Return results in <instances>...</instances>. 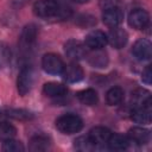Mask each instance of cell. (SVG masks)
<instances>
[{
	"label": "cell",
	"instance_id": "cell-1",
	"mask_svg": "<svg viewBox=\"0 0 152 152\" xmlns=\"http://www.w3.org/2000/svg\"><path fill=\"white\" fill-rule=\"evenodd\" d=\"M83 121L76 114H64L56 120V128L64 134H74L82 129Z\"/></svg>",
	"mask_w": 152,
	"mask_h": 152
},
{
	"label": "cell",
	"instance_id": "cell-2",
	"mask_svg": "<svg viewBox=\"0 0 152 152\" xmlns=\"http://www.w3.org/2000/svg\"><path fill=\"white\" fill-rule=\"evenodd\" d=\"M34 82V70L31 65H24L20 69L17 80V89L20 96H25L32 89Z\"/></svg>",
	"mask_w": 152,
	"mask_h": 152
},
{
	"label": "cell",
	"instance_id": "cell-3",
	"mask_svg": "<svg viewBox=\"0 0 152 152\" xmlns=\"http://www.w3.org/2000/svg\"><path fill=\"white\" fill-rule=\"evenodd\" d=\"M59 4L55 0H38L33 5V12L37 17L50 19V18H57V14L59 12Z\"/></svg>",
	"mask_w": 152,
	"mask_h": 152
},
{
	"label": "cell",
	"instance_id": "cell-4",
	"mask_svg": "<svg viewBox=\"0 0 152 152\" xmlns=\"http://www.w3.org/2000/svg\"><path fill=\"white\" fill-rule=\"evenodd\" d=\"M42 66L45 72H48L50 75H58V74L63 72L64 62L56 53H46L43 56Z\"/></svg>",
	"mask_w": 152,
	"mask_h": 152
},
{
	"label": "cell",
	"instance_id": "cell-5",
	"mask_svg": "<svg viewBox=\"0 0 152 152\" xmlns=\"http://www.w3.org/2000/svg\"><path fill=\"white\" fill-rule=\"evenodd\" d=\"M37 33H38L37 26L33 24H28L23 28L19 37V48L21 52H27L32 49L37 38Z\"/></svg>",
	"mask_w": 152,
	"mask_h": 152
},
{
	"label": "cell",
	"instance_id": "cell-6",
	"mask_svg": "<svg viewBox=\"0 0 152 152\" xmlns=\"http://www.w3.org/2000/svg\"><path fill=\"white\" fill-rule=\"evenodd\" d=\"M64 51L65 55L72 59V61H80L83 59L87 56V49H86V44H83L82 42L77 40V39H70L64 44Z\"/></svg>",
	"mask_w": 152,
	"mask_h": 152
},
{
	"label": "cell",
	"instance_id": "cell-7",
	"mask_svg": "<svg viewBox=\"0 0 152 152\" xmlns=\"http://www.w3.org/2000/svg\"><path fill=\"white\" fill-rule=\"evenodd\" d=\"M150 23L148 13L142 8H135L128 14V24L135 30L145 28Z\"/></svg>",
	"mask_w": 152,
	"mask_h": 152
},
{
	"label": "cell",
	"instance_id": "cell-8",
	"mask_svg": "<svg viewBox=\"0 0 152 152\" xmlns=\"http://www.w3.org/2000/svg\"><path fill=\"white\" fill-rule=\"evenodd\" d=\"M107 43H108L107 34L100 30H94V31L89 32L86 36V40H84L86 46H88L91 50L103 49L107 45Z\"/></svg>",
	"mask_w": 152,
	"mask_h": 152
},
{
	"label": "cell",
	"instance_id": "cell-9",
	"mask_svg": "<svg viewBox=\"0 0 152 152\" xmlns=\"http://www.w3.org/2000/svg\"><path fill=\"white\" fill-rule=\"evenodd\" d=\"M132 53L138 61H148L152 56V45L150 40L145 38L138 39L133 45Z\"/></svg>",
	"mask_w": 152,
	"mask_h": 152
},
{
	"label": "cell",
	"instance_id": "cell-10",
	"mask_svg": "<svg viewBox=\"0 0 152 152\" xmlns=\"http://www.w3.org/2000/svg\"><path fill=\"white\" fill-rule=\"evenodd\" d=\"M107 38H108V43L115 48V49H121L126 45L127 40H128V36H127V32L116 26V27H110V31L109 33L107 34Z\"/></svg>",
	"mask_w": 152,
	"mask_h": 152
},
{
	"label": "cell",
	"instance_id": "cell-11",
	"mask_svg": "<svg viewBox=\"0 0 152 152\" xmlns=\"http://www.w3.org/2000/svg\"><path fill=\"white\" fill-rule=\"evenodd\" d=\"M62 74L64 76V80L68 81L69 83L80 82L84 76L82 66L80 64H77L76 62H71L68 65H64V69H63Z\"/></svg>",
	"mask_w": 152,
	"mask_h": 152
},
{
	"label": "cell",
	"instance_id": "cell-12",
	"mask_svg": "<svg viewBox=\"0 0 152 152\" xmlns=\"http://www.w3.org/2000/svg\"><path fill=\"white\" fill-rule=\"evenodd\" d=\"M122 20H124V13L120 10V7L104 10L102 13V21L108 27H116L122 23Z\"/></svg>",
	"mask_w": 152,
	"mask_h": 152
},
{
	"label": "cell",
	"instance_id": "cell-13",
	"mask_svg": "<svg viewBox=\"0 0 152 152\" xmlns=\"http://www.w3.org/2000/svg\"><path fill=\"white\" fill-rule=\"evenodd\" d=\"M131 118L134 122L137 124H141V125H147L151 122L152 119V108H151V103H147L142 107H137L132 110L131 113Z\"/></svg>",
	"mask_w": 152,
	"mask_h": 152
},
{
	"label": "cell",
	"instance_id": "cell-14",
	"mask_svg": "<svg viewBox=\"0 0 152 152\" xmlns=\"http://www.w3.org/2000/svg\"><path fill=\"white\" fill-rule=\"evenodd\" d=\"M151 134L150 131L144 127H132L128 131V139L132 142H135L138 145H145L150 141Z\"/></svg>",
	"mask_w": 152,
	"mask_h": 152
},
{
	"label": "cell",
	"instance_id": "cell-15",
	"mask_svg": "<svg viewBox=\"0 0 152 152\" xmlns=\"http://www.w3.org/2000/svg\"><path fill=\"white\" fill-rule=\"evenodd\" d=\"M110 134H112V132L108 128L102 127V126H96V127H94V128L90 129V132H89L88 135L91 139V141L97 146V145L107 144Z\"/></svg>",
	"mask_w": 152,
	"mask_h": 152
},
{
	"label": "cell",
	"instance_id": "cell-16",
	"mask_svg": "<svg viewBox=\"0 0 152 152\" xmlns=\"http://www.w3.org/2000/svg\"><path fill=\"white\" fill-rule=\"evenodd\" d=\"M147 103H151V94L148 90H146L144 88H138L134 91H132L131 104L133 106V108L142 107Z\"/></svg>",
	"mask_w": 152,
	"mask_h": 152
},
{
	"label": "cell",
	"instance_id": "cell-17",
	"mask_svg": "<svg viewBox=\"0 0 152 152\" xmlns=\"http://www.w3.org/2000/svg\"><path fill=\"white\" fill-rule=\"evenodd\" d=\"M129 139L122 134H119V133H112L107 144L109 146L110 150L113 151H124L128 147L129 145Z\"/></svg>",
	"mask_w": 152,
	"mask_h": 152
},
{
	"label": "cell",
	"instance_id": "cell-18",
	"mask_svg": "<svg viewBox=\"0 0 152 152\" xmlns=\"http://www.w3.org/2000/svg\"><path fill=\"white\" fill-rule=\"evenodd\" d=\"M50 147V139L45 134H36L30 139L28 148L30 151L37 152V151H46Z\"/></svg>",
	"mask_w": 152,
	"mask_h": 152
},
{
	"label": "cell",
	"instance_id": "cell-19",
	"mask_svg": "<svg viewBox=\"0 0 152 152\" xmlns=\"http://www.w3.org/2000/svg\"><path fill=\"white\" fill-rule=\"evenodd\" d=\"M88 61L94 68H106L108 64V55L102 49L93 50L91 53H89Z\"/></svg>",
	"mask_w": 152,
	"mask_h": 152
},
{
	"label": "cell",
	"instance_id": "cell-20",
	"mask_svg": "<svg viewBox=\"0 0 152 152\" xmlns=\"http://www.w3.org/2000/svg\"><path fill=\"white\" fill-rule=\"evenodd\" d=\"M43 93L49 97H59L65 95L66 87L57 82H48L43 87Z\"/></svg>",
	"mask_w": 152,
	"mask_h": 152
},
{
	"label": "cell",
	"instance_id": "cell-21",
	"mask_svg": "<svg viewBox=\"0 0 152 152\" xmlns=\"http://www.w3.org/2000/svg\"><path fill=\"white\" fill-rule=\"evenodd\" d=\"M77 99L80 100L81 103L86 104V106H94L99 101V96L96 90L88 88V89H83L81 91L77 93Z\"/></svg>",
	"mask_w": 152,
	"mask_h": 152
},
{
	"label": "cell",
	"instance_id": "cell-22",
	"mask_svg": "<svg viewBox=\"0 0 152 152\" xmlns=\"http://www.w3.org/2000/svg\"><path fill=\"white\" fill-rule=\"evenodd\" d=\"M124 90L120 87H112L106 94V101L109 106H116L124 100Z\"/></svg>",
	"mask_w": 152,
	"mask_h": 152
},
{
	"label": "cell",
	"instance_id": "cell-23",
	"mask_svg": "<svg viewBox=\"0 0 152 152\" xmlns=\"http://www.w3.org/2000/svg\"><path fill=\"white\" fill-rule=\"evenodd\" d=\"M17 134V129L15 127L7 122V121H1L0 122V140L5 141L8 139H13Z\"/></svg>",
	"mask_w": 152,
	"mask_h": 152
},
{
	"label": "cell",
	"instance_id": "cell-24",
	"mask_svg": "<svg viewBox=\"0 0 152 152\" xmlns=\"http://www.w3.org/2000/svg\"><path fill=\"white\" fill-rule=\"evenodd\" d=\"M96 147V145L91 141V139L89 138V135H82L78 137L75 140V148L82 152H88V151H93Z\"/></svg>",
	"mask_w": 152,
	"mask_h": 152
},
{
	"label": "cell",
	"instance_id": "cell-25",
	"mask_svg": "<svg viewBox=\"0 0 152 152\" xmlns=\"http://www.w3.org/2000/svg\"><path fill=\"white\" fill-rule=\"evenodd\" d=\"M2 150L5 152H21L25 150V147L20 141L14 140V139H8L4 141Z\"/></svg>",
	"mask_w": 152,
	"mask_h": 152
},
{
	"label": "cell",
	"instance_id": "cell-26",
	"mask_svg": "<svg viewBox=\"0 0 152 152\" xmlns=\"http://www.w3.org/2000/svg\"><path fill=\"white\" fill-rule=\"evenodd\" d=\"M11 59V50L7 44L0 42V69L5 68Z\"/></svg>",
	"mask_w": 152,
	"mask_h": 152
},
{
	"label": "cell",
	"instance_id": "cell-27",
	"mask_svg": "<svg viewBox=\"0 0 152 152\" xmlns=\"http://www.w3.org/2000/svg\"><path fill=\"white\" fill-rule=\"evenodd\" d=\"M6 115L14 118L17 120H26L32 116L31 113H28L27 110H24V109H8V110H6Z\"/></svg>",
	"mask_w": 152,
	"mask_h": 152
},
{
	"label": "cell",
	"instance_id": "cell-28",
	"mask_svg": "<svg viewBox=\"0 0 152 152\" xmlns=\"http://www.w3.org/2000/svg\"><path fill=\"white\" fill-rule=\"evenodd\" d=\"M76 23H77V25H80L82 27H90L94 24H96V20L94 17H91L89 14H82V15L77 17Z\"/></svg>",
	"mask_w": 152,
	"mask_h": 152
},
{
	"label": "cell",
	"instance_id": "cell-29",
	"mask_svg": "<svg viewBox=\"0 0 152 152\" xmlns=\"http://www.w3.org/2000/svg\"><path fill=\"white\" fill-rule=\"evenodd\" d=\"M121 6V0H100V7L104 10L118 8Z\"/></svg>",
	"mask_w": 152,
	"mask_h": 152
},
{
	"label": "cell",
	"instance_id": "cell-30",
	"mask_svg": "<svg viewBox=\"0 0 152 152\" xmlns=\"http://www.w3.org/2000/svg\"><path fill=\"white\" fill-rule=\"evenodd\" d=\"M141 80L144 83L146 84H151L152 82V70H151V65H147L145 68V70L142 71V75H141Z\"/></svg>",
	"mask_w": 152,
	"mask_h": 152
},
{
	"label": "cell",
	"instance_id": "cell-31",
	"mask_svg": "<svg viewBox=\"0 0 152 152\" xmlns=\"http://www.w3.org/2000/svg\"><path fill=\"white\" fill-rule=\"evenodd\" d=\"M28 1H30V0H12L11 4H12L13 7H15V8H20V7L25 6Z\"/></svg>",
	"mask_w": 152,
	"mask_h": 152
},
{
	"label": "cell",
	"instance_id": "cell-32",
	"mask_svg": "<svg viewBox=\"0 0 152 152\" xmlns=\"http://www.w3.org/2000/svg\"><path fill=\"white\" fill-rule=\"evenodd\" d=\"M72 1L77 2V4H84V2H88L89 0H72Z\"/></svg>",
	"mask_w": 152,
	"mask_h": 152
}]
</instances>
